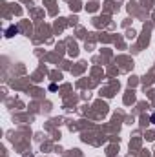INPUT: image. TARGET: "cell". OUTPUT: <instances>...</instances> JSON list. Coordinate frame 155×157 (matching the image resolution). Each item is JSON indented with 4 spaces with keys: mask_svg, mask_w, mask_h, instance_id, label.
<instances>
[{
    "mask_svg": "<svg viewBox=\"0 0 155 157\" xmlns=\"http://www.w3.org/2000/svg\"><path fill=\"white\" fill-rule=\"evenodd\" d=\"M20 33V29H18V26H9L7 29H6V37H15V35H18Z\"/></svg>",
    "mask_w": 155,
    "mask_h": 157,
    "instance_id": "6da1fadb",
    "label": "cell"
},
{
    "mask_svg": "<svg viewBox=\"0 0 155 157\" xmlns=\"http://www.w3.org/2000/svg\"><path fill=\"white\" fill-rule=\"evenodd\" d=\"M152 122H153V124H155V113H153V115H152Z\"/></svg>",
    "mask_w": 155,
    "mask_h": 157,
    "instance_id": "7a4b0ae2",
    "label": "cell"
}]
</instances>
